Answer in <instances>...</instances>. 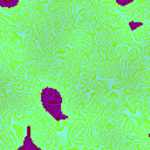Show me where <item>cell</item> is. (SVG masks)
Wrapping results in <instances>:
<instances>
[{
    "mask_svg": "<svg viewBox=\"0 0 150 150\" xmlns=\"http://www.w3.org/2000/svg\"><path fill=\"white\" fill-rule=\"evenodd\" d=\"M19 4V0H0L1 8H13Z\"/></svg>",
    "mask_w": 150,
    "mask_h": 150,
    "instance_id": "3",
    "label": "cell"
},
{
    "mask_svg": "<svg viewBox=\"0 0 150 150\" xmlns=\"http://www.w3.org/2000/svg\"><path fill=\"white\" fill-rule=\"evenodd\" d=\"M40 100L43 109L56 121H66L68 118L67 115L62 111V96L60 91L53 87H45L40 93Z\"/></svg>",
    "mask_w": 150,
    "mask_h": 150,
    "instance_id": "1",
    "label": "cell"
},
{
    "mask_svg": "<svg viewBox=\"0 0 150 150\" xmlns=\"http://www.w3.org/2000/svg\"><path fill=\"white\" fill-rule=\"evenodd\" d=\"M148 137H150V132H149V134H148Z\"/></svg>",
    "mask_w": 150,
    "mask_h": 150,
    "instance_id": "5",
    "label": "cell"
},
{
    "mask_svg": "<svg viewBox=\"0 0 150 150\" xmlns=\"http://www.w3.org/2000/svg\"><path fill=\"white\" fill-rule=\"evenodd\" d=\"M25 144L20 146V149H40L38 145H35L32 141V131H30V125H27V132L25 137Z\"/></svg>",
    "mask_w": 150,
    "mask_h": 150,
    "instance_id": "2",
    "label": "cell"
},
{
    "mask_svg": "<svg viewBox=\"0 0 150 150\" xmlns=\"http://www.w3.org/2000/svg\"><path fill=\"white\" fill-rule=\"evenodd\" d=\"M135 0H115V2L118 5V6H121V7H125V6H128V5H130L131 2H134Z\"/></svg>",
    "mask_w": 150,
    "mask_h": 150,
    "instance_id": "4",
    "label": "cell"
}]
</instances>
